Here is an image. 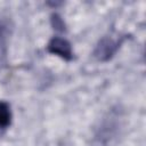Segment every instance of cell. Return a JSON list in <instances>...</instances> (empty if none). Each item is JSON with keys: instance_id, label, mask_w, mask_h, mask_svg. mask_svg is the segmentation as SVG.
Listing matches in <instances>:
<instances>
[{"instance_id": "7a4b0ae2", "label": "cell", "mask_w": 146, "mask_h": 146, "mask_svg": "<svg viewBox=\"0 0 146 146\" xmlns=\"http://www.w3.org/2000/svg\"><path fill=\"white\" fill-rule=\"evenodd\" d=\"M47 51L56 55L65 60H71L73 58V51L71 43L60 36H54L47 44Z\"/></svg>"}, {"instance_id": "277c9868", "label": "cell", "mask_w": 146, "mask_h": 146, "mask_svg": "<svg viewBox=\"0 0 146 146\" xmlns=\"http://www.w3.org/2000/svg\"><path fill=\"white\" fill-rule=\"evenodd\" d=\"M50 23H51V26L56 30V31H59V32H64L66 29H65V23L63 21V18L58 15V14H52L51 17H50Z\"/></svg>"}, {"instance_id": "3957f363", "label": "cell", "mask_w": 146, "mask_h": 146, "mask_svg": "<svg viewBox=\"0 0 146 146\" xmlns=\"http://www.w3.org/2000/svg\"><path fill=\"white\" fill-rule=\"evenodd\" d=\"M11 123V111L8 103L0 100V128L5 129Z\"/></svg>"}, {"instance_id": "6da1fadb", "label": "cell", "mask_w": 146, "mask_h": 146, "mask_svg": "<svg viewBox=\"0 0 146 146\" xmlns=\"http://www.w3.org/2000/svg\"><path fill=\"white\" fill-rule=\"evenodd\" d=\"M123 39H113L112 36H104L99 40L96 49L94 51V56L100 62L110 60L119 50Z\"/></svg>"}]
</instances>
